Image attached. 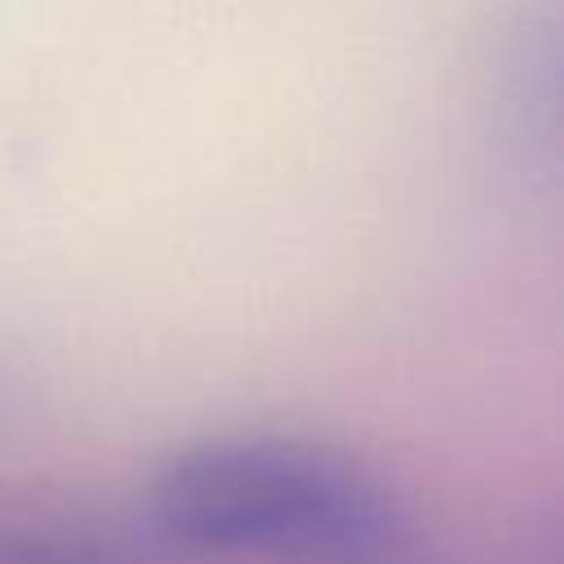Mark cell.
Masks as SVG:
<instances>
[{
	"mask_svg": "<svg viewBox=\"0 0 564 564\" xmlns=\"http://www.w3.org/2000/svg\"><path fill=\"white\" fill-rule=\"evenodd\" d=\"M154 520L203 551L304 564H397L405 507L348 454L295 436H216L172 454L150 489Z\"/></svg>",
	"mask_w": 564,
	"mask_h": 564,
	"instance_id": "6da1fadb",
	"label": "cell"
}]
</instances>
